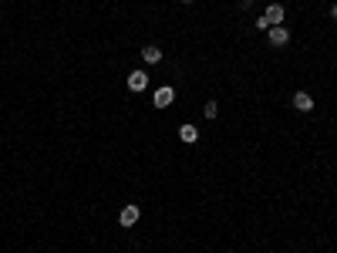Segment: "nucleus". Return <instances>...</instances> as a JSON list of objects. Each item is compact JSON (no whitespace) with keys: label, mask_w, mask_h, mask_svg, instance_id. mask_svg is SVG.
I'll use <instances>...</instances> for the list:
<instances>
[{"label":"nucleus","mask_w":337,"mask_h":253,"mask_svg":"<svg viewBox=\"0 0 337 253\" xmlns=\"http://www.w3.org/2000/svg\"><path fill=\"white\" fill-rule=\"evenodd\" d=\"M142 61H145V65H158V61H162V51H158V47H142Z\"/></svg>","instance_id":"obj_7"},{"label":"nucleus","mask_w":337,"mask_h":253,"mask_svg":"<svg viewBox=\"0 0 337 253\" xmlns=\"http://www.w3.org/2000/svg\"><path fill=\"white\" fill-rule=\"evenodd\" d=\"M287 41H290V31H287V27H280V24H277V27H270V44H273V47H283Z\"/></svg>","instance_id":"obj_2"},{"label":"nucleus","mask_w":337,"mask_h":253,"mask_svg":"<svg viewBox=\"0 0 337 253\" xmlns=\"http://www.w3.org/2000/svg\"><path fill=\"white\" fill-rule=\"evenodd\" d=\"M182 4H192V0H182Z\"/></svg>","instance_id":"obj_11"},{"label":"nucleus","mask_w":337,"mask_h":253,"mask_svg":"<svg viewBox=\"0 0 337 253\" xmlns=\"http://www.w3.org/2000/svg\"><path fill=\"white\" fill-rule=\"evenodd\" d=\"M263 21H267V27H277V24L283 21V7H280V4H273V7H267V14H263Z\"/></svg>","instance_id":"obj_4"},{"label":"nucleus","mask_w":337,"mask_h":253,"mask_svg":"<svg viewBox=\"0 0 337 253\" xmlns=\"http://www.w3.org/2000/svg\"><path fill=\"white\" fill-rule=\"evenodd\" d=\"M128 88L132 91H145L148 88V75L145 71H132V75H128Z\"/></svg>","instance_id":"obj_3"},{"label":"nucleus","mask_w":337,"mask_h":253,"mask_svg":"<svg viewBox=\"0 0 337 253\" xmlns=\"http://www.w3.org/2000/svg\"><path fill=\"white\" fill-rule=\"evenodd\" d=\"M179 139H182V142H196V139H199V129H196V125H182Z\"/></svg>","instance_id":"obj_8"},{"label":"nucleus","mask_w":337,"mask_h":253,"mask_svg":"<svg viewBox=\"0 0 337 253\" xmlns=\"http://www.w3.org/2000/svg\"><path fill=\"white\" fill-rule=\"evenodd\" d=\"M293 108L297 111H310L314 108V98H310L307 91H297V95H293Z\"/></svg>","instance_id":"obj_6"},{"label":"nucleus","mask_w":337,"mask_h":253,"mask_svg":"<svg viewBox=\"0 0 337 253\" xmlns=\"http://www.w3.org/2000/svg\"><path fill=\"white\" fill-rule=\"evenodd\" d=\"M219 115V105L216 101H206V118H216Z\"/></svg>","instance_id":"obj_9"},{"label":"nucleus","mask_w":337,"mask_h":253,"mask_svg":"<svg viewBox=\"0 0 337 253\" xmlns=\"http://www.w3.org/2000/svg\"><path fill=\"white\" fill-rule=\"evenodd\" d=\"M172 101H176V91L172 88H158L155 91V108H168Z\"/></svg>","instance_id":"obj_5"},{"label":"nucleus","mask_w":337,"mask_h":253,"mask_svg":"<svg viewBox=\"0 0 337 253\" xmlns=\"http://www.w3.org/2000/svg\"><path fill=\"white\" fill-rule=\"evenodd\" d=\"M138 216H142V209L135 206V203H128V206L122 209V216H118V220H122V226H135V223H138Z\"/></svg>","instance_id":"obj_1"},{"label":"nucleus","mask_w":337,"mask_h":253,"mask_svg":"<svg viewBox=\"0 0 337 253\" xmlns=\"http://www.w3.org/2000/svg\"><path fill=\"white\" fill-rule=\"evenodd\" d=\"M330 17H334V21H337V7H330Z\"/></svg>","instance_id":"obj_10"}]
</instances>
